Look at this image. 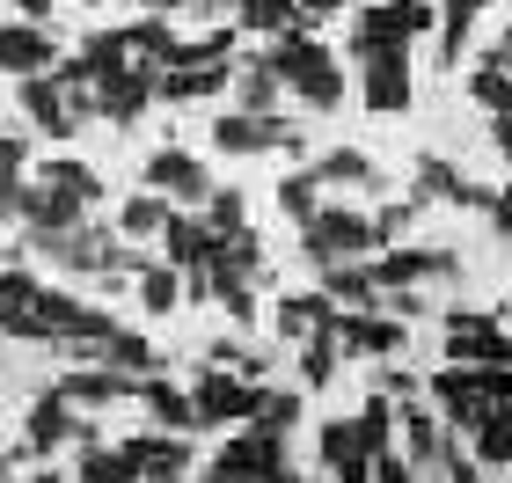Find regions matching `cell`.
<instances>
[{
  "mask_svg": "<svg viewBox=\"0 0 512 483\" xmlns=\"http://www.w3.org/2000/svg\"><path fill=\"white\" fill-rule=\"evenodd\" d=\"M264 66L278 74V88H293V96L315 103V110H337V103H344V66L322 52L308 30H278V44H271Z\"/></svg>",
  "mask_w": 512,
  "mask_h": 483,
  "instance_id": "obj_1",
  "label": "cell"
},
{
  "mask_svg": "<svg viewBox=\"0 0 512 483\" xmlns=\"http://www.w3.org/2000/svg\"><path fill=\"white\" fill-rule=\"evenodd\" d=\"M300 257L315 264V279H322V271H337V264H366V257H381L374 220H366V213H344V205H322V213L300 227Z\"/></svg>",
  "mask_w": 512,
  "mask_h": 483,
  "instance_id": "obj_2",
  "label": "cell"
},
{
  "mask_svg": "<svg viewBox=\"0 0 512 483\" xmlns=\"http://www.w3.org/2000/svg\"><path fill=\"white\" fill-rule=\"evenodd\" d=\"M439 22L432 0H374V8H359V30H352V52L374 59V52H410V37H425Z\"/></svg>",
  "mask_w": 512,
  "mask_h": 483,
  "instance_id": "obj_3",
  "label": "cell"
},
{
  "mask_svg": "<svg viewBox=\"0 0 512 483\" xmlns=\"http://www.w3.org/2000/svg\"><path fill=\"white\" fill-rule=\"evenodd\" d=\"M154 74H161V66H147V59H125L118 74L88 81V110H96L103 125H132L139 110L154 103Z\"/></svg>",
  "mask_w": 512,
  "mask_h": 483,
  "instance_id": "obj_4",
  "label": "cell"
},
{
  "mask_svg": "<svg viewBox=\"0 0 512 483\" xmlns=\"http://www.w3.org/2000/svg\"><path fill=\"white\" fill-rule=\"evenodd\" d=\"M256 388H264V381H242L235 366H205L198 388H191V418L198 425H249Z\"/></svg>",
  "mask_w": 512,
  "mask_h": 483,
  "instance_id": "obj_5",
  "label": "cell"
},
{
  "mask_svg": "<svg viewBox=\"0 0 512 483\" xmlns=\"http://www.w3.org/2000/svg\"><path fill=\"white\" fill-rule=\"evenodd\" d=\"M366 279L374 293H403V286H425V279H461V257L454 249H388V257H366Z\"/></svg>",
  "mask_w": 512,
  "mask_h": 483,
  "instance_id": "obj_6",
  "label": "cell"
},
{
  "mask_svg": "<svg viewBox=\"0 0 512 483\" xmlns=\"http://www.w3.org/2000/svg\"><path fill=\"white\" fill-rule=\"evenodd\" d=\"M59 447H96V425L74 418V403H59V396H37L30 403V418H22V454H59Z\"/></svg>",
  "mask_w": 512,
  "mask_h": 483,
  "instance_id": "obj_7",
  "label": "cell"
},
{
  "mask_svg": "<svg viewBox=\"0 0 512 483\" xmlns=\"http://www.w3.org/2000/svg\"><path fill=\"white\" fill-rule=\"evenodd\" d=\"M447 366H505V315L483 308H454L447 315Z\"/></svg>",
  "mask_w": 512,
  "mask_h": 483,
  "instance_id": "obj_8",
  "label": "cell"
},
{
  "mask_svg": "<svg viewBox=\"0 0 512 483\" xmlns=\"http://www.w3.org/2000/svg\"><path fill=\"white\" fill-rule=\"evenodd\" d=\"M330 337H337V352H352V359H395L403 352V322L381 315V308H337L330 315Z\"/></svg>",
  "mask_w": 512,
  "mask_h": 483,
  "instance_id": "obj_9",
  "label": "cell"
},
{
  "mask_svg": "<svg viewBox=\"0 0 512 483\" xmlns=\"http://www.w3.org/2000/svg\"><path fill=\"white\" fill-rule=\"evenodd\" d=\"M213 147L220 154H300V125L235 110V118H213Z\"/></svg>",
  "mask_w": 512,
  "mask_h": 483,
  "instance_id": "obj_10",
  "label": "cell"
},
{
  "mask_svg": "<svg viewBox=\"0 0 512 483\" xmlns=\"http://www.w3.org/2000/svg\"><path fill=\"white\" fill-rule=\"evenodd\" d=\"M315 454H322V476L330 483H374V454L359 447L352 418H322L315 425Z\"/></svg>",
  "mask_w": 512,
  "mask_h": 483,
  "instance_id": "obj_11",
  "label": "cell"
},
{
  "mask_svg": "<svg viewBox=\"0 0 512 483\" xmlns=\"http://www.w3.org/2000/svg\"><path fill=\"white\" fill-rule=\"evenodd\" d=\"M147 191H154V198H169V205H205L213 176H205V161H198V154L161 147V154L147 161Z\"/></svg>",
  "mask_w": 512,
  "mask_h": 483,
  "instance_id": "obj_12",
  "label": "cell"
},
{
  "mask_svg": "<svg viewBox=\"0 0 512 483\" xmlns=\"http://www.w3.org/2000/svg\"><path fill=\"white\" fill-rule=\"evenodd\" d=\"M59 66V44L52 30H37V22H0V74H52Z\"/></svg>",
  "mask_w": 512,
  "mask_h": 483,
  "instance_id": "obj_13",
  "label": "cell"
},
{
  "mask_svg": "<svg viewBox=\"0 0 512 483\" xmlns=\"http://www.w3.org/2000/svg\"><path fill=\"white\" fill-rule=\"evenodd\" d=\"M81 213H88V198H74V191H59V183H22V227L30 235H59V227H81Z\"/></svg>",
  "mask_w": 512,
  "mask_h": 483,
  "instance_id": "obj_14",
  "label": "cell"
},
{
  "mask_svg": "<svg viewBox=\"0 0 512 483\" xmlns=\"http://www.w3.org/2000/svg\"><path fill=\"white\" fill-rule=\"evenodd\" d=\"M395 432H403V462L410 469H439V462H447V425H439L432 418V403H403V410H395Z\"/></svg>",
  "mask_w": 512,
  "mask_h": 483,
  "instance_id": "obj_15",
  "label": "cell"
},
{
  "mask_svg": "<svg viewBox=\"0 0 512 483\" xmlns=\"http://www.w3.org/2000/svg\"><path fill=\"white\" fill-rule=\"evenodd\" d=\"M366 110H410V52H374L366 59V81H359Z\"/></svg>",
  "mask_w": 512,
  "mask_h": 483,
  "instance_id": "obj_16",
  "label": "cell"
},
{
  "mask_svg": "<svg viewBox=\"0 0 512 483\" xmlns=\"http://www.w3.org/2000/svg\"><path fill=\"white\" fill-rule=\"evenodd\" d=\"M220 469H235V476H278V469H293L286 462V440H271V432H235V440H227L220 454H213Z\"/></svg>",
  "mask_w": 512,
  "mask_h": 483,
  "instance_id": "obj_17",
  "label": "cell"
},
{
  "mask_svg": "<svg viewBox=\"0 0 512 483\" xmlns=\"http://www.w3.org/2000/svg\"><path fill=\"white\" fill-rule=\"evenodd\" d=\"M37 293L44 286L22 264H0V330H8V337H44L37 330Z\"/></svg>",
  "mask_w": 512,
  "mask_h": 483,
  "instance_id": "obj_18",
  "label": "cell"
},
{
  "mask_svg": "<svg viewBox=\"0 0 512 483\" xmlns=\"http://www.w3.org/2000/svg\"><path fill=\"white\" fill-rule=\"evenodd\" d=\"M139 381H125V374H110V366H74V374H66L52 396L59 403H74V410H103V403H125Z\"/></svg>",
  "mask_w": 512,
  "mask_h": 483,
  "instance_id": "obj_19",
  "label": "cell"
},
{
  "mask_svg": "<svg viewBox=\"0 0 512 483\" xmlns=\"http://www.w3.org/2000/svg\"><path fill=\"white\" fill-rule=\"evenodd\" d=\"M161 249H169V271H205V257L220 249V235H213L198 213H169V227H161Z\"/></svg>",
  "mask_w": 512,
  "mask_h": 483,
  "instance_id": "obj_20",
  "label": "cell"
},
{
  "mask_svg": "<svg viewBox=\"0 0 512 483\" xmlns=\"http://www.w3.org/2000/svg\"><path fill=\"white\" fill-rule=\"evenodd\" d=\"M15 88H22V110H30V125H37V132H52V140H66V132H74V110H66V88H59L52 74H22Z\"/></svg>",
  "mask_w": 512,
  "mask_h": 483,
  "instance_id": "obj_21",
  "label": "cell"
},
{
  "mask_svg": "<svg viewBox=\"0 0 512 483\" xmlns=\"http://www.w3.org/2000/svg\"><path fill=\"white\" fill-rule=\"evenodd\" d=\"M96 366H110V374H125V381H154L161 352H154L147 337H132V330H110V337L96 344Z\"/></svg>",
  "mask_w": 512,
  "mask_h": 483,
  "instance_id": "obj_22",
  "label": "cell"
},
{
  "mask_svg": "<svg viewBox=\"0 0 512 483\" xmlns=\"http://www.w3.org/2000/svg\"><path fill=\"white\" fill-rule=\"evenodd\" d=\"M330 293H286V301H278V337H286V344H300V337H315V330H330Z\"/></svg>",
  "mask_w": 512,
  "mask_h": 483,
  "instance_id": "obj_23",
  "label": "cell"
},
{
  "mask_svg": "<svg viewBox=\"0 0 512 483\" xmlns=\"http://www.w3.org/2000/svg\"><path fill=\"white\" fill-rule=\"evenodd\" d=\"M432 8H439V59H461V52H469V30H476V22H483V8H491V0H432Z\"/></svg>",
  "mask_w": 512,
  "mask_h": 483,
  "instance_id": "obj_24",
  "label": "cell"
},
{
  "mask_svg": "<svg viewBox=\"0 0 512 483\" xmlns=\"http://www.w3.org/2000/svg\"><path fill=\"white\" fill-rule=\"evenodd\" d=\"M469 440H476V469H483V476H498V469L512 462V418H505V403H491V410H483Z\"/></svg>",
  "mask_w": 512,
  "mask_h": 483,
  "instance_id": "obj_25",
  "label": "cell"
},
{
  "mask_svg": "<svg viewBox=\"0 0 512 483\" xmlns=\"http://www.w3.org/2000/svg\"><path fill=\"white\" fill-rule=\"evenodd\" d=\"M308 176H315V183H359V191H381V169H374V161H366L359 147H337V154H322Z\"/></svg>",
  "mask_w": 512,
  "mask_h": 483,
  "instance_id": "obj_26",
  "label": "cell"
},
{
  "mask_svg": "<svg viewBox=\"0 0 512 483\" xmlns=\"http://www.w3.org/2000/svg\"><path fill=\"white\" fill-rule=\"evenodd\" d=\"M132 279H139V308H147V315L183 308V271H169V264H139Z\"/></svg>",
  "mask_w": 512,
  "mask_h": 483,
  "instance_id": "obj_27",
  "label": "cell"
},
{
  "mask_svg": "<svg viewBox=\"0 0 512 483\" xmlns=\"http://www.w3.org/2000/svg\"><path fill=\"white\" fill-rule=\"evenodd\" d=\"M132 396L147 403V410H154V418L169 425V432H198V418H191V396H183V388H169V381H139Z\"/></svg>",
  "mask_w": 512,
  "mask_h": 483,
  "instance_id": "obj_28",
  "label": "cell"
},
{
  "mask_svg": "<svg viewBox=\"0 0 512 483\" xmlns=\"http://www.w3.org/2000/svg\"><path fill=\"white\" fill-rule=\"evenodd\" d=\"M125 44H132V59H147V66H169V59H176V30H169V15H139L132 30H125Z\"/></svg>",
  "mask_w": 512,
  "mask_h": 483,
  "instance_id": "obj_29",
  "label": "cell"
},
{
  "mask_svg": "<svg viewBox=\"0 0 512 483\" xmlns=\"http://www.w3.org/2000/svg\"><path fill=\"white\" fill-rule=\"evenodd\" d=\"M132 462H139V476H183V469H191V447H183V440H154V432H139V440H132Z\"/></svg>",
  "mask_w": 512,
  "mask_h": 483,
  "instance_id": "obj_30",
  "label": "cell"
},
{
  "mask_svg": "<svg viewBox=\"0 0 512 483\" xmlns=\"http://www.w3.org/2000/svg\"><path fill=\"white\" fill-rule=\"evenodd\" d=\"M227 81H235V96H242V110H249V118H271V103H278V74H271L264 59L235 66V74H227Z\"/></svg>",
  "mask_w": 512,
  "mask_h": 483,
  "instance_id": "obj_31",
  "label": "cell"
},
{
  "mask_svg": "<svg viewBox=\"0 0 512 483\" xmlns=\"http://www.w3.org/2000/svg\"><path fill=\"white\" fill-rule=\"evenodd\" d=\"M337 366H344V352H337V337H330V330L300 337V381H308V388H330V381H337Z\"/></svg>",
  "mask_w": 512,
  "mask_h": 483,
  "instance_id": "obj_32",
  "label": "cell"
},
{
  "mask_svg": "<svg viewBox=\"0 0 512 483\" xmlns=\"http://www.w3.org/2000/svg\"><path fill=\"white\" fill-rule=\"evenodd\" d=\"M81 483H139L132 447H81Z\"/></svg>",
  "mask_w": 512,
  "mask_h": 483,
  "instance_id": "obj_33",
  "label": "cell"
},
{
  "mask_svg": "<svg viewBox=\"0 0 512 483\" xmlns=\"http://www.w3.org/2000/svg\"><path fill=\"white\" fill-rule=\"evenodd\" d=\"M161 227H169V198H154V191H132L125 205H118V235H161Z\"/></svg>",
  "mask_w": 512,
  "mask_h": 483,
  "instance_id": "obj_34",
  "label": "cell"
},
{
  "mask_svg": "<svg viewBox=\"0 0 512 483\" xmlns=\"http://www.w3.org/2000/svg\"><path fill=\"white\" fill-rule=\"evenodd\" d=\"M322 293H330V308H374V279H366V264L322 271Z\"/></svg>",
  "mask_w": 512,
  "mask_h": 483,
  "instance_id": "obj_35",
  "label": "cell"
},
{
  "mask_svg": "<svg viewBox=\"0 0 512 483\" xmlns=\"http://www.w3.org/2000/svg\"><path fill=\"white\" fill-rule=\"evenodd\" d=\"M256 432H271V440H286L300 425V396H278V388H256V410H249Z\"/></svg>",
  "mask_w": 512,
  "mask_h": 483,
  "instance_id": "obj_36",
  "label": "cell"
},
{
  "mask_svg": "<svg viewBox=\"0 0 512 483\" xmlns=\"http://www.w3.org/2000/svg\"><path fill=\"white\" fill-rule=\"evenodd\" d=\"M352 432H359L366 454H388V440H395V403L388 396H366V410L352 418Z\"/></svg>",
  "mask_w": 512,
  "mask_h": 483,
  "instance_id": "obj_37",
  "label": "cell"
},
{
  "mask_svg": "<svg viewBox=\"0 0 512 483\" xmlns=\"http://www.w3.org/2000/svg\"><path fill=\"white\" fill-rule=\"evenodd\" d=\"M235 22L249 37H278V30H293V0H235Z\"/></svg>",
  "mask_w": 512,
  "mask_h": 483,
  "instance_id": "obj_38",
  "label": "cell"
},
{
  "mask_svg": "<svg viewBox=\"0 0 512 483\" xmlns=\"http://www.w3.org/2000/svg\"><path fill=\"white\" fill-rule=\"evenodd\" d=\"M37 183H59V191H74V198H88V205L103 198V176L88 169V161H44V169H37Z\"/></svg>",
  "mask_w": 512,
  "mask_h": 483,
  "instance_id": "obj_39",
  "label": "cell"
},
{
  "mask_svg": "<svg viewBox=\"0 0 512 483\" xmlns=\"http://www.w3.org/2000/svg\"><path fill=\"white\" fill-rule=\"evenodd\" d=\"M315 191H322V183H315L308 169H293L286 183H278V213H286V220H300V227H308V220L322 213V198H315Z\"/></svg>",
  "mask_w": 512,
  "mask_h": 483,
  "instance_id": "obj_40",
  "label": "cell"
},
{
  "mask_svg": "<svg viewBox=\"0 0 512 483\" xmlns=\"http://www.w3.org/2000/svg\"><path fill=\"white\" fill-rule=\"evenodd\" d=\"M242 213H249V205H242V191H227V183H213V191H205V205H198V220L213 227V235H235Z\"/></svg>",
  "mask_w": 512,
  "mask_h": 483,
  "instance_id": "obj_41",
  "label": "cell"
},
{
  "mask_svg": "<svg viewBox=\"0 0 512 483\" xmlns=\"http://www.w3.org/2000/svg\"><path fill=\"white\" fill-rule=\"evenodd\" d=\"M461 191V169H454V161H417V198H454Z\"/></svg>",
  "mask_w": 512,
  "mask_h": 483,
  "instance_id": "obj_42",
  "label": "cell"
},
{
  "mask_svg": "<svg viewBox=\"0 0 512 483\" xmlns=\"http://www.w3.org/2000/svg\"><path fill=\"white\" fill-rule=\"evenodd\" d=\"M337 8H344V0H293V30H322Z\"/></svg>",
  "mask_w": 512,
  "mask_h": 483,
  "instance_id": "obj_43",
  "label": "cell"
},
{
  "mask_svg": "<svg viewBox=\"0 0 512 483\" xmlns=\"http://www.w3.org/2000/svg\"><path fill=\"white\" fill-rule=\"evenodd\" d=\"M374 483H417V469L403 454H374Z\"/></svg>",
  "mask_w": 512,
  "mask_h": 483,
  "instance_id": "obj_44",
  "label": "cell"
},
{
  "mask_svg": "<svg viewBox=\"0 0 512 483\" xmlns=\"http://www.w3.org/2000/svg\"><path fill=\"white\" fill-rule=\"evenodd\" d=\"M417 388H425V381H417L410 366H388V374H381V396H403V403H410Z\"/></svg>",
  "mask_w": 512,
  "mask_h": 483,
  "instance_id": "obj_45",
  "label": "cell"
},
{
  "mask_svg": "<svg viewBox=\"0 0 512 483\" xmlns=\"http://www.w3.org/2000/svg\"><path fill=\"white\" fill-rule=\"evenodd\" d=\"M403 227H410V205H388V213L374 220V242H395V235H403Z\"/></svg>",
  "mask_w": 512,
  "mask_h": 483,
  "instance_id": "obj_46",
  "label": "cell"
},
{
  "mask_svg": "<svg viewBox=\"0 0 512 483\" xmlns=\"http://www.w3.org/2000/svg\"><path fill=\"white\" fill-rule=\"evenodd\" d=\"M0 176H22V132H0Z\"/></svg>",
  "mask_w": 512,
  "mask_h": 483,
  "instance_id": "obj_47",
  "label": "cell"
},
{
  "mask_svg": "<svg viewBox=\"0 0 512 483\" xmlns=\"http://www.w3.org/2000/svg\"><path fill=\"white\" fill-rule=\"evenodd\" d=\"M22 213V176H0V220Z\"/></svg>",
  "mask_w": 512,
  "mask_h": 483,
  "instance_id": "obj_48",
  "label": "cell"
},
{
  "mask_svg": "<svg viewBox=\"0 0 512 483\" xmlns=\"http://www.w3.org/2000/svg\"><path fill=\"white\" fill-rule=\"evenodd\" d=\"M439 476H454V483H491V476H483L476 462H454V454H447V462H439Z\"/></svg>",
  "mask_w": 512,
  "mask_h": 483,
  "instance_id": "obj_49",
  "label": "cell"
},
{
  "mask_svg": "<svg viewBox=\"0 0 512 483\" xmlns=\"http://www.w3.org/2000/svg\"><path fill=\"white\" fill-rule=\"evenodd\" d=\"M15 8H22V22H37V30H44V15H52V0H15Z\"/></svg>",
  "mask_w": 512,
  "mask_h": 483,
  "instance_id": "obj_50",
  "label": "cell"
},
{
  "mask_svg": "<svg viewBox=\"0 0 512 483\" xmlns=\"http://www.w3.org/2000/svg\"><path fill=\"white\" fill-rule=\"evenodd\" d=\"M30 483H66V476H59V469H37V476H30Z\"/></svg>",
  "mask_w": 512,
  "mask_h": 483,
  "instance_id": "obj_51",
  "label": "cell"
},
{
  "mask_svg": "<svg viewBox=\"0 0 512 483\" xmlns=\"http://www.w3.org/2000/svg\"><path fill=\"white\" fill-rule=\"evenodd\" d=\"M8 476H15V462H8V454H0V483H8Z\"/></svg>",
  "mask_w": 512,
  "mask_h": 483,
  "instance_id": "obj_52",
  "label": "cell"
},
{
  "mask_svg": "<svg viewBox=\"0 0 512 483\" xmlns=\"http://www.w3.org/2000/svg\"><path fill=\"white\" fill-rule=\"evenodd\" d=\"M315 483H330V476H315Z\"/></svg>",
  "mask_w": 512,
  "mask_h": 483,
  "instance_id": "obj_53",
  "label": "cell"
}]
</instances>
